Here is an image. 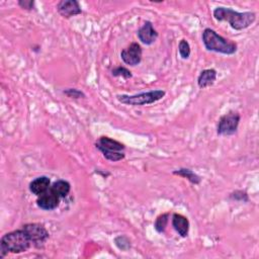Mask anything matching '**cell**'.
<instances>
[{"label": "cell", "instance_id": "1", "mask_svg": "<svg viewBox=\"0 0 259 259\" xmlns=\"http://www.w3.org/2000/svg\"><path fill=\"white\" fill-rule=\"evenodd\" d=\"M214 19L218 21H227L235 30H243L251 26L256 20V13L252 11L238 12L229 7L219 6L212 11Z\"/></svg>", "mask_w": 259, "mask_h": 259}, {"label": "cell", "instance_id": "2", "mask_svg": "<svg viewBox=\"0 0 259 259\" xmlns=\"http://www.w3.org/2000/svg\"><path fill=\"white\" fill-rule=\"evenodd\" d=\"M31 242L24 232V230L18 229L12 232H9L1 237L0 240V258H4L8 253L19 254L27 251Z\"/></svg>", "mask_w": 259, "mask_h": 259}, {"label": "cell", "instance_id": "3", "mask_svg": "<svg viewBox=\"0 0 259 259\" xmlns=\"http://www.w3.org/2000/svg\"><path fill=\"white\" fill-rule=\"evenodd\" d=\"M201 38L204 48L209 52L231 56L238 50V45L235 41L220 35L215 30L209 27L203 29Z\"/></svg>", "mask_w": 259, "mask_h": 259}, {"label": "cell", "instance_id": "4", "mask_svg": "<svg viewBox=\"0 0 259 259\" xmlns=\"http://www.w3.org/2000/svg\"><path fill=\"white\" fill-rule=\"evenodd\" d=\"M95 147L99 150L105 159L111 162H117L125 157L124 145L106 136H101L95 143Z\"/></svg>", "mask_w": 259, "mask_h": 259}, {"label": "cell", "instance_id": "5", "mask_svg": "<svg viewBox=\"0 0 259 259\" xmlns=\"http://www.w3.org/2000/svg\"><path fill=\"white\" fill-rule=\"evenodd\" d=\"M166 92L162 89H156L151 90L147 92H141L134 95H127V94H118L116 95V99L125 105H132V106H143L155 103L162 99L165 96Z\"/></svg>", "mask_w": 259, "mask_h": 259}, {"label": "cell", "instance_id": "6", "mask_svg": "<svg viewBox=\"0 0 259 259\" xmlns=\"http://www.w3.org/2000/svg\"><path fill=\"white\" fill-rule=\"evenodd\" d=\"M241 120V115L237 111H229L222 115L217 126V134L219 136H233L237 133Z\"/></svg>", "mask_w": 259, "mask_h": 259}, {"label": "cell", "instance_id": "7", "mask_svg": "<svg viewBox=\"0 0 259 259\" xmlns=\"http://www.w3.org/2000/svg\"><path fill=\"white\" fill-rule=\"evenodd\" d=\"M21 228L24 230V232L28 236L31 244L36 248L42 247L50 238L49 232L41 224L28 223L23 225Z\"/></svg>", "mask_w": 259, "mask_h": 259}, {"label": "cell", "instance_id": "8", "mask_svg": "<svg viewBox=\"0 0 259 259\" xmlns=\"http://www.w3.org/2000/svg\"><path fill=\"white\" fill-rule=\"evenodd\" d=\"M143 50L138 42H132L125 49L120 52V58L124 64L135 67L139 65L142 61Z\"/></svg>", "mask_w": 259, "mask_h": 259}, {"label": "cell", "instance_id": "9", "mask_svg": "<svg viewBox=\"0 0 259 259\" xmlns=\"http://www.w3.org/2000/svg\"><path fill=\"white\" fill-rule=\"evenodd\" d=\"M57 11L64 18H71L82 13V8L77 0H61L57 3Z\"/></svg>", "mask_w": 259, "mask_h": 259}, {"label": "cell", "instance_id": "10", "mask_svg": "<svg viewBox=\"0 0 259 259\" xmlns=\"http://www.w3.org/2000/svg\"><path fill=\"white\" fill-rule=\"evenodd\" d=\"M60 204V197L51 189L37 196L36 205L42 210H54Z\"/></svg>", "mask_w": 259, "mask_h": 259}, {"label": "cell", "instance_id": "11", "mask_svg": "<svg viewBox=\"0 0 259 259\" xmlns=\"http://www.w3.org/2000/svg\"><path fill=\"white\" fill-rule=\"evenodd\" d=\"M139 40L146 45V46H151L156 41L158 38V31L154 28L153 23L149 20H147L138 30L137 32Z\"/></svg>", "mask_w": 259, "mask_h": 259}, {"label": "cell", "instance_id": "12", "mask_svg": "<svg viewBox=\"0 0 259 259\" xmlns=\"http://www.w3.org/2000/svg\"><path fill=\"white\" fill-rule=\"evenodd\" d=\"M173 229L177 232V234L182 237L186 238L188 236L190 223L186 217L180 213H173L172 214V221H171Z\"/></svg>", "mask_w": 259, "mask_h": 259}, {"label": "cell", "instance_id": "13", "mask_svg": "<svg viewBox=\"0 0 259 259\" xmlns=\"http://www.w3.org/2000/svg\"><path fill=\"white\" fill-rule=\"evenodd\" d=\"M29 191L36 195L39 196L42 193L47 192L50 187H51V179L47 176H39L34 178L32 181L29 183Z\"/></svg>", "mask_w": 259, "mask_h": 259}, {"label": "cell", "instance_id": "14", "mask_svg": "<svg viewBox=\"0 0 259 259\" xmlns=\"http://www.w3.org/2000/svg\"><path fill=\"white\" fill-rule=\"evenodd\" d=\"M217 70L215 69H204L200 72V74L197 77V85L200 89H204L207 88L211 85H213V83L217 80Z\"/></svg>", "mask_w": 259, "mask_h": 259}, {"label": "cell", "instance_id": "15", "mask_svg": "<svg viewBox=\"0 0 259 259\" xmlns=\"http://www.w3.org/2000/svg\"><path fill=\"white\" fill-rule=\"evenodd\" d=\"M51 189L60 197V198H64L66 197L71 190V184L67 181V180H63V179H59L57 181H55L52 185H51Z\"/></svg>", "mask_w": 259, "mask_h": 259}, {"label": "cell", "instance_id": "16", "mask_svg": "<svg viewBox=\"0 0 259 259\" xmlns=\"http://www.w3.org/2000/svg\"><path fill=\"white\" fill-rule=\"evenodd\" d=\"M173 174L187 179L190 183L194 185H198L201 182V177L198 174H196L194 171L188 168H179L177 170H174Z\"/></svg>", "mask_w": 259, "mask_h": 259}, {"label": "cell", "instance_id": "17", "mask_svg": "<svg viewBox=\"0 0 259 259\" xmlns=\"http://www.w3.org/2000/svg\"><path fill=\"white\" fill-rule=\"evenodd\" d=\"M169 218H170L169 212H164L156 218L154 223V229L156 230V232H158L159 234H162L165 232L166 227L169 223Z\"/></svg>", "mask_w": 259, "mask_h": 259}, {"label": "cell", "instance_id": "18", "mask_svg": "<svg viewBox=\"0 0 259 259\" xmlns=\"http://www.w3.org/2000/svg\"><path fill=\"white\" fill-rule=\"evenodd\" d=\"M178 52H179V56L181 57V59L183 60H186L189 58L190 56V45L189 42L185 39V38H182L179 44H178Z\"/></svg>", "mask_w": 259, "mask_h": 259}, {"label": "cell", "instance_id": "19", "mask_svg": "<svg viewBox=\"0 0 259 259\" xmlns=\"http://www.w3.org/2000/svg\"><path fill=\"white\" fill-rule=\"evenodd\" d=\"M229 198L234 201H240V202H248L249 201L248 193L245 190H241V189H237V190L231 192L229 195Z\"/></svg>", "mask_w": 259, "mask_h": 259}, {"label": "cell", "instance_id": "20", "mask_svg": "<svg viewBox=\"0 0 259 259\" xmlns=\"http://www.w3.org/2000/svg\"><path fill=\"white\" fill-rule=\"evenodd\" d=\"M111 75L114 77H122L123 79H131L133 77L132 72L127 68L122 67V66L113 68L111 70Z\"/></svg>", "mask_w": 259, "mask_h": 259}, {"label": "cell", "instance_id": "21", "mask_svg": "<svg viewBox=\"0 0 259 259\" xmlns=\"http://www.w3.org/2000/svg\"><path fill=\"white\" fill-rule=\"evenodd\" d=\"M114 244L121 251H126V250H128L131 248V241H130V239L126 236H123V235L116 237L114 239Z\"/></svg>", "mask_w": 259, "mask_h": 259}, {"label": "cell", "instance_id": "22", "mask_svg": "<svg viewBox=\"0 0 259 259\" xmlns=\"http://www.w3.org/2000/svg\"><path fill=\"white\" fill-rule=\"evenodd\" d=\"M63 94H65L66 96L70 97V98H74V99H80V98H85L86 95L82 90H79L77 88H67L63 90Z\"/></svg>", "mask_w": 259, "mask_h": 259}, {"label": "cell", "instance_id": "23", "mask_svg": "<svg viewBox=\"0 0 259 259\" xmlns=\"http://www.w3.org/2000/svg\"><path fill=\"white\" fill-rule=\"evenodd\" d=\"M17 4L20 8L27 11H31L35 9V2L33 0H18Z\"/></svg>", "mask_w": 259, "mask_h": 259}]
</instances>
